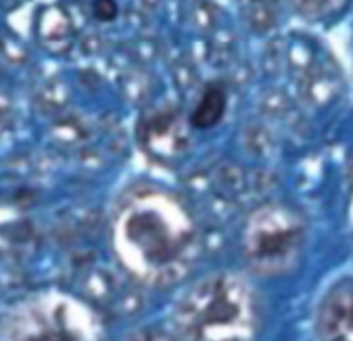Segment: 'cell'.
I'll use <instances>...</instances> for the list:
<instances>
[{
	"label": "cell",
	"mask_w": 353,
	"mask_h": 341,
	"mask_svg": "<svg viewBox=\"0 0 353 341\" xmlns=\"http://www.w3.org/2000/svg\"><path fill=\"white\" fill-rule=\"evenodd\" d=\"M245 289L236 279L216 278L207 281L199 291H193L186 302V320L190 334L196 338H219L236 327L248 313Z\"/></svg>",
	"instance_id": "cell-1"
},
{
	"label": "cell",
	"mask_w": 353,
	"mask_h": 341,
	"mask_svg": "<svg viewBox=\"0 0 353 341\" xmlns=\"http://www.w3.org/2000/svg\"><path fill=\"white\" fill-rule=\"evenodd\" d=\"M303 231L299 220L285 212L257 216L248 234V255L257 267H285L299 254Z\"/></svg>",
	"instance_id": "cell-2"
},
{
	"label": "cell",
	"mask_w": 353,
	"mask_h": 341,
	"mask_svg": "<svg viewBox=\"0 0 353 341\" xmlns=\"http://www.w3.org/2000/svg\"><path fill=\"white\" fill-rule=\"evenodd\" d=\"M124 238L148 264L155 265L174 260L186 243L185 229L181 226L172 229L165 216L155 209L131 212L124 223Z\"/></svg>",
	"instance_id": "cell-3"
},
{
	"label": "cell",
	"mask_w": 353,
	"mask_h": 341,
	"mask_svg": "<svg viewBox=\"0 0 353 341\" xmlns=\"http://www.w3.org/2000/svg\"><path fill=\"white\" fill-rule=\"evenodd\" d=\"M319 333L326 340L353 341V285L334 289L319 316Z\"/></svg>",
	"instance_id": "cell-4"
},
{
	"label": "cell",
	"mask_w": 353,
	"mask_h": 341,
	"mask_svg": "<svg viewBox=\"0 0 353 341\" xmlns=\"http://www.w3.org/2000/svg\"><path fill=\"white\" fill-rule=\"evenodd\" d=\"M228 110V92L223 83L214 81L203 88L192 116L190 123L196 130H210L223 121Z\"/></svg>",
	"instance_id": "cell-5"
},
{
	"label": "cell",
	"mask_w": 353,
	"mask_h": 341,
	"mask_svg": "<svg viewBox=\"0 0 353 341\" xmlns=\"http://www.w3.org/2000/svg\"><path fill=\"white\" fill-rule=\"evenodd\" d=\"M345 2L347 0H293V3L303 14L312 17H321L327 16L331 12H336L340 7L345 6Z\"/></svg>",
	"instance_id": "cell-6"
},
{
	"label": "cell",
	"mask_w": 353,
	"mask_h": 341,
	"mask_svg": "<svg viewBox=\"0 0 353 341\" xmlns=\"http://www.w3.org/2000/svg\"><path fill=\"white\" fill-rule=\"evenodd\" d=\"M92 12L100 23H110L119 16V6L116 0H93Z\"/></svg>",
	"instance_id": "cell-7"
},
{
	"label": "cell",
	"mask_w": 353,
	"mask_h": 341,
	"mask_svg": "<svg viewBox=\"0 0 353 341\" xmlns=\"http://www.w3.org/2000/svg\"><path fill=\"white\" fill-rule=\"evenodd\" d=\"M2 117H3V103L0 102V123H2Z\"/></svg>",
	"instance_id": "cell-8"
}]
</instances>
